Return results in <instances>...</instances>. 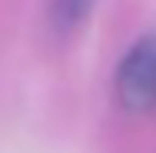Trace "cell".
<instances>
[{
    "instance_id": "6da1fadb",
    "label": "cell",
    "mask_w": 156,
    "mask_h": 153,
    "mask_svg": "<svg viewBox=\"0 0 156 153\" xmlns=\"http://www.w3.org/2000/svg\"><path fill=\"white\" fill-rule=\"evenodd\" d=\"M113 93L116 103L126 113H153L156 110V33L140 37L116 67L113 77Z\"/></svg>"
},
{
    "instance_id": "7a4b0ae2",
    "label": "cell",
    "mask_w": 156,
    "mask_h": 153,
    "mask_svg": "<svg viewBox=\"0 0 156 153\" xmlns=\"http://www.w3.org/2000/svg\"><path fill=\"white\" fill-rule=\"evenodd\" d=\"M96 0H43V30L53 43H70L93 17Z\"/></svg>"
}]
</instances>
